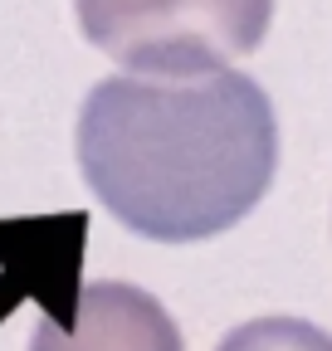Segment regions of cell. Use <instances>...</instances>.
<instances>
[{
    "label": "cell",
    "instance_id": "6da1fadb",
    "mask_svg": "<svg viewBox=\"0 0 332 351\" xmlns=\"http://www.w3.org/2000/svg\"><path fill=\"white\" fill-rule=\"evenodd\" d=\"M73 156L98 205L152 244H195L235 230L278 171L269 93L235 69L117 73L88 88Z\"/></svg>",
    "mask_w": 332,
    "mask_h": 351
},
{
    "label": "cell",
    "instance_id": "7a4b0ae2",
    "mask_svg": "<svg viewBox=\"0 0 332 351\" xmlns=\"http://www.w3.org/2000/svg\"><path fill=\"white\" fill-rule=\"evenodd\" d=\"M83 39L128 73H215L269 39L274 0H73Z\"/></svg>",
    "mask_w": 332,
    "mask_h": 351
},
{
    "label": "cell",
    "instance_id": "3957f363",
    "mask_svg": "<svg viewBox=\"0 0 332 351\" xmlns=\"http://www.w3.org/2000/svg\"><path fill=\"white\" fill-rule=\"evenodd\" d=\"M29 351H186L171 313L137 283L78 288L73 317H45Z\"/></svg>",
    "mask_w": 332,
    "mask_h": 351
},
{
    "label": "cell",
    "instance_id": "277c9868",
    "mask_svg": "<svg viewBox=\"0 0 332 351\" xmlns=\"http://www.w3.org/2000/svg\"><path fill=\"white\" fill-rule=\"evenodd\" d=\"M215 351H332V332L308 317H254L220 337Z\"/></svg>",
    "mask_w": 332,
    "mask_h": 351
}]
</instances>
